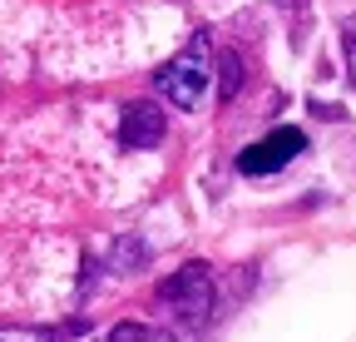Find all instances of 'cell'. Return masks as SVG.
<instances>
[{"mask_svg": "<svg viewBox=\"0 0 356 342\" xmlns=\"http://www.w3.org/2000/svg\"><path fill=\"white\" fill-rule=\"evenodd\" d=\"M208 40L203 35H193L184 50H178L163 70H159V95L168 100V104H178V109H198V100H203V90H208Z\"/></svg>", "mask_w": 356, "mask_h": 342, "instance_id": "6da1fadb", "label": "cell"}, {"mask_svg": "<svg viewBox=\"0 0 356 342\" xmlns=\"http://www.w3.org/2000/svg\"><path fill=\"white\" fill-rule=\"evenodd\" d=\"M159 303L184 322V327H203L208 313H213V273L203 263H188L178 268L163 288H159Z\"/></svg>", "mask_w": 356, "mask_h": 342, "instance_id": "7a4b0ae2", "label": "cell"}, {"mask_svg": "<svg viewBox=\"0 0 356 342\" xmlns=\"http://www.w3.org/2000/svg\"><path fill=\"white\" fill-rule=\"evenodd\" d=\"M302 149H307L302 130H273L267 139H257V144H248L238 154V169L243 174H277V169H287Z\"/></svg>", "mask_w": 356, "mask_h": 342, "instance_id": "3957f363", "label": "cell"}, {"mask_svg": "<svg viewBox=\"0 0 356 342\" xmlns=\"http://www.w3.org/2000/svg\"><path fill=\"white\" fill-rule=\"evenodd\" d=\"M124 144L129 149H154L159 139H163V114L154 109V104H129L124 109Z\"/></svg>", "mask_w": 356, "mask_h": 342, "instance_id": "277c9868", "label": "cell"}, {"mask_svg": "<svg viewBox=\"0 0 356 342\" xmlns=\"http://www.w3.org/2000/svg\"><path fill=\"white\" fill-rule=\"evenodd\" d=\"M109 342H173V337L159 332V327H144V322H119L109 332Z\"/></svg>", "mask_w": 356, "mask_h": 342, "instance_id": "5b68a950", "label": "cell"}, {"mask_svg": "<svg viewBox=\"0 0 356 342\" xmlns=\"http://www.w3.org/2000/svg\"><path fill=\"white\" fill-rule=\"evenodd\" d=\"M0 342H60L55 327H0Z\"/></svg>", "mask_w": 356, "mask_h": 342, "instance_id": "8992f818", "label": "cell"}, {"mask_svg": "<svg viewBox=\"0 0 356 342\" xmlns=\"http://www.w3.org/2000/svg\"><path fill=\"white\" fill-rule=\"evenodd\" d=\"M238 79H243L238 55H222V100H233V95H238Z\"/></svg>", "mask_w": 356, "mask_h": 342, "instance_id": "52a82bcc", "label": "cell"}, {"mask_svg": "<svg viewBox=\"0 0 356 342\" xmlns=\"http://www.w3.org/2000/svg\"><path fill=\"white\" fill-rule=\"evenodd\" d=\"M341 50H346V70H351V84H356V15L341 25Z\"/></svg>", "mask_w": 356, "mask_h": 342, "instance_id": "ba28073f", "label": "cell"}]
</instances>
